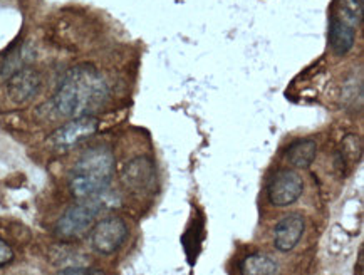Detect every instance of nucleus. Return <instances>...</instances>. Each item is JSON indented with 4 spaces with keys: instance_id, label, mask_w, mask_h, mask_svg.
I'll use <instances>...</instances> for the list:
<instances>
[{
    "instance_id": "1",
    "label": "nucleus",
    "mask_w": 364,
    "mask_h": 275,
    "mask_svg": "<svg viewBox=\"0 0 364 275\" xmlns=\"http://www.w3.org/2000/svg\"><path fill=\"white\" fill-rule=\"evenodd\" d=\"M109 96L108 84L91 64L73 68L54 95V108L66 118L92 116L106 104Z\"/></svg>"
},
{
    "instance_id": "2",
    "label": "nucleus",
    "mask_w": 364,
    "mask_h": 275,
    "mask_svg": "<svg viewBox=\"0 0 364 275\" xmlns=\"http://www.w3.org/2000/svg\"><path fill=\"white\" fill-rule=\"evenodd\" d=\"M114 173V155L108 146L84 151L71 171L69 188L73 197L90 200L108 192Z\"/></svg>"
},
{
    "instance_id": "3",
    "label": "nucleus",
    "mask_w": 364,
    "mask_h": 275,
    "mask_svg": "<svg viewBox=\"0 0 364 275\" xmlns=\"http://www.w3.org/2000/svg\"><path fill=\"white\" fill-rule=\"evenodd\" d=\"M105 193L97 195L95 198L82 200V203L69 207L55 223V235L64 240H76L86 235L95 225L97 213L102 210Z\"/></svg>"
},
{
    "instance_id": "4",
    "label": "nucleus",
    "mask_w": 364,
    "mask_h": 275,
    "mask_svg": "<svg viewBox=\"0 0 364 275\" xmlns=\"http://www.w3.org/2000/svg\"><path fill=\"white\" fill-rule=\"evenodd\" d=\"M128 239V225L123 218L109 217L97 222L91 230V245L97 254L111 255Z\"/></svg>"
},
{
    "instance_id": "5",
    "label": "nucleus",
    "mask_w": 364,
    "mask_h": 275,
    "mask_svg": "<svg viewBox=\"0 0 364 275\" xmlns=\"http://www.w3.org/2000/svg\"><path fill=\"white\" fill-rule=\"evenodd\" d=\"M304 192L302 178L294 170L277 171L267 185V198L274 207H289Z\"/></svg>"
},
{
    "instance_id": "6",
    "label": "nucleus",
    "mask_w": 364,
    "mask_h": 275,
    "mask_svg": "<svg viewBox=\"0 0 364 275\" xmlns=\"http://www.w3.org/2000/svg\"><path fill=\"white\" fill-rule=\"evenodd\" d=\"M97 128H100V121L95 116H82V118H74L60 126L53 134V141L55 146L59 148H71L76 146L84 139L91 138L92 134H96Z\"/></svg>"
},
{
    "instance_id": "7",
    "label": "nucleus",
    "mask_w": 364,
    "mask_h": 275,
    "mask_svg": "<svg viewBox=\"0 0 364 275\" xmlns=\"http://www.w3.org/2000/svg\"><path fill=\"white\" fill-rule=\"evenodd\" d=\"M42 79L34 68H22L7 79V95L14 102H27L41 91Z\"/></svg>"
},
{
    "instance_id": "8",
    "label": "nucleus",
    "mask_w": 364,
    "mask_h": 275,
    "mask_svg": "<svg viewBox=\"0 0 364 275\" xmlns=\"http://www.w3.org/2000/svg\"><path fill=\"white\" fill-rule=\"evenodd\" d=\"M123 181L132 192H146L155 181V165L146 156L134 158L123 168Z\"/></svg>"
},
{
    "instance_id": "9",
    "label": "nucleus",
    "mask_w": 364,
    "mask_h": 275,
    "mask_svg": "<svg viewBox=\"0 0 364 275\" xmlns=\"http://www.w3.org/2000/svg\"><path fill=\"white\" fill-rule=\"evenodd\" d=\"M306 222L304 217L299 213H291L284 217L281 222L274 228V245L275 249L281 252H289L299 244L304 234Z\"/></svg>"
},
{
    "instance_id": "10",
    "label": "nucleus",
    "mask_w": 364,
    "mask_h": 275,
    "mask_svg": "<svg viewBox=\"0 0 364 275\" xmlns=\"http://www.w3.org/2000/svg\"><path fill=\"white\" fill-rule=\"evenodd\" d=\"M354 41H356V29L354 27L344 24L338 18H331L329 42L336 55H346L353 49Z\"/></svg>"
},
{
    "instance_id": "11",
    "label": "nucleus",
    "mask_w": 364,
    "mask_h": 275,
    "mask_svg": "<svg viewBox=\"0 0 364 275\" xmlns=\"http://www.w3.org/2000/svg\"><path fill=\"white\" fill-rule=\"evenodd\" d=\"M317 155L314 139H297L287 150V161L296 168H307Z\"/></svg>"
},
{
    "instance_id": "12",
    "label": "nucleus",
    "mask_w": 364,
    "mask_h": 275,
    "mask_svg": "<svg viewBox=\"0 0 364 275\" xmlns=\"http://www.w3.org/2000/svg\"><path fill=\"white\" fill-rule=\"evenodd\" d=\"M242 275H277V264L264 254H252L240 264Z\"/></svg>"
},
{
    "instance_id": "13",
    "label": "nucleus",
    "mask_w": 364,
    "mask_h": 275,
    "mask_svg": "<svg viewBox=\"0 0 364 275\" xmlns=\"http://www.w3.org/2000/svg\"><path fill=\"white\" fill-rule=\"evenodd\" d=\"M31 60V50L27 45H18L0 55V76H12L18 69L26 68Z\"/></svg>"
},
{
    "instance_id": "14",
    "label": "nucleus",
    "mask_w": 364,
    "mask_h": 275,
    "mask_svg": "<svg viewBox=\"0 0 364 275\" xmlns=\"http://www.w3.org/2000/svg\"><path fill=\"white\" fill-rule=\"evenodd\" d=\"M363 17V0H338L333 18L356 29Z\"/></svg>"
},
{
    "instance_id": "15",
    "label": "nucleus",
    "mask_w": 364,
    "mask_h": 275,
    "mask_svg": "<svg viewBox=\"0 0 364 275\" xmlns=\"http://www.w3.org/2000/svg\"><path fill=\"white\" fill-rule=\"evenodd\" d=\"M58 275H106L105 270L96 267H69L60 270Z\"/></svg>"
},
{
    "instance_id": "16",
    "label": "nucleus",
    "mask_w": 364,
    "mask_h": 275,
    "mask_svg": "<svg viewBox=\"0 0 364 275\" xmlns=\"http://www.w3.org/2000/svg\"><path fill=\"white\" fill-rule=\"evenodd\" d=\"M12 259H14V250L11 249V245L0 239V267L11 264Z\"/></svg>"
}]
</instances>
